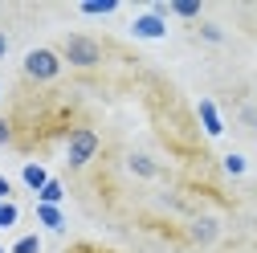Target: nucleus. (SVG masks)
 Listing matches in <instances>:
<instances>
[{
  "mask_svg": "<svg viewBox=\"0 0 257 253\" xmlns=\"http://www.w3.org/2000/svg\"><path fill=\"white\" fill-rule=\"evenodd\" d=\"M61 61L74 70H94V66H102V41L98 37H90V33H70L66 41H61Z\"/></svg>",
  "mask_w": 257,
  "mask_h": 253,
  "instance_id": "nucleus-1",
  "label": "nucleus"
},
{
  "mask_svg": "<svg viewBox=\"0 0 257 253\" xmlns=\"http://www.w3.org/2000/svg\"><path fill=\"white\" fill-rule=\"evenodd\" d=\"M61 53L57 49H45V45H37V49H29L25 53V61H21V70H25V78L29 82H37V86H49V82H57L61 78Z\"/></svg>",
  "mask_w": 257,
  "mask_h": 253,
  "instance_id": "nucleus-2",
  "label": "nucleus"
},
{
  "mask_svg": "<svg viewBox=\"0 0 257 253\" xmlns=\"http://www.w3.org/2000/svg\"><path fill=\"white\" fill-rule=\"evenodd\" d=\"M98 147H102L98 131H90V126H74V131H70V143H66V164H70L74 172H82L94 155H98Z\"/></svg>",
  "mask_w": 257,
  "mask_h": 253,
  "instance_id": "nucleus-3",
  "label": "nucleus"
},
{
  "mask_svg": "<svg viewBox=\"0 0 257 253\" xmlns=\"http://www.w3.org/2000/svg\"><path fill=\"white\" fill-rule=\"evenodd\" d=\"M131 37L139 41H159V37H168V21H159L155 13H139L131 21Z\"/></svg>",
  "mask_w": 257,
  "mask_h": 253,
  "instance_id": "nucleus-4",
  "label": "nucleus"
},
{
  "mask_svg": "<svg viewBox=\"0 0 257 253\" xmlns=\"http://www.w3.org/2000/svg\"><path fill=\"white\" fill-rule=\"evenodd\" d=\"M196 118H200V126H204L208 139H220V135H224V118H220V110H216L212 98H200V102H196Z\"/></svg>",
  "mask_w": 257,
  "mask_h": 253,
  "instance_id": "nucleus-5",
  "label": "nucleus"
},
{
  "mask_svg": "<svg viewBox=\"0 0 257 253\" xmlns=\"http://www.w3.org/2000/svg\"><path fill=\"white\" fill-rule=\"evenodd\" d=\"M188 237L196 241V245H216L220 241V220L216 216H196L188 225Z\"/></svg>",
  "mask_w": 257,
  "mask_h": 253,
  "instance_id": "nucleus-6",
  "label": "nucleus"
},
{
  "mask_svg": "<svg viewBox=\"0 0 257 253\" xmlns=\"http://www.w3.org/2000/svg\"><path fill=\"white\" fill-rule=\"evenodd\" d=\"M126 172H131V176H139V180H155V160H151V155H143V151H131V155H126Z\"/></svg>",
  "mask_w": 257,
  "mask_h": 253,
  "instance_id": "nucleus-7",
  "label": "nucleus"
},
{
  "mask_svg": "<svg viewBox=\"0 0 257 253\" xmlns=\"http://www.w3.org/2000/svg\"><path fill=\"white\" fill-rule=\"evenodd\" d=\"M21 180H25V188L41 192V188H45L53 176H49V168H45V164H25V168H21Z\"/></svg>",
  "mask_w": 257,
  "mask_h": 253,
  "instance_id": "nucleus-8",
  "label": "nucleus"
},
{
  "mask_svg": "<svg viewBox=\"0 0 257 253\" xmlns=\"http://www.w3.org/2000/svg\"><path fill=\"white\" fill-rule=\"evenodd\" d=\"M37 220H41V229H49V233H61V229H66V216H61L57 204H37Z\"/></svg>",
  "mask_w": 257,
  "mask_h": 253,
  "instance_id": "nucleus-9",
  "label": "nucleus"
},
{
  "mask_svg": "<svg viewBox=\"0 0 257 253\" xmlns=\"http://www.w3.org/2000/svg\"><path fill=\"white\" fill-rule=\"evenodd\" d=\"M82 17H110V13H118V0H82Z\"/></svg>",
  "mask_w": 257,
  "mask_h": 253,
  "instance_id": "nucleus-10",
  "label": "nucleus"
},
{
  "mask_svg": "<svg viewBox=\"0 0 257 253\" xmlns=\"http://www.w3.org/2000/svg\"><path fill=\"white\" fill-rule=\"evenodd\" d=\"M200 13H204L200 0H172V17H180V21H196Z\"/></svg>",
  "mask_w": 257,
  "mask_h": 253,
  "instance_id": "nucleus-11",
  "label": "nucleus"
},
{
  "mask_svg": "<svg viewBox=\"0 0 257 253\" xmlns=\"http://www.w3.org/2000/svg\"><path fill=\"white\" fill-rule=\"evenodd\" d=\"M66 200V188H61V180H49L41 192H37V204H61Z\"/></svg>",
  "mask_w": 257,
  "mask_h": 253,
  "instance_id": "nucleus-12",
  "label": "nucleus"
},
{
  "mask_svg": "<svg viewBox=\"0 0 257 253\" xmlns=\"http://www.w3.org/2000/svg\"><path fill=\"white\" fill-rule=\"evenodd\" d=\"M220 164H224V172H229V176H245V172H249V160H245L241 151H229Z\"/></svg>",
  "mask_w": 257,
  "mask_h": 253,
  "instance_id": "nucleus-13",
  "label": "nucleus"
},
{
  "mask_svg": "<svg viewBox=\"0 0 257 253\" xmlns=\"http://www.w3.org/2000/svg\"><path fill=\"white\" fill-rule=\"evenodd\" d=\"M196 33H200V41H208V45H220V41H224V29H220V25H212V21H204Z\"/></svg>",
  "mask_w": 257,
  "mask_h": 253,
  "instance_id": "nucleus-14",
  "label": "nucleus"
},
{
  "mask_svg": "<svg viewBox=\"0 0 257 253\" xmlns=\"http://www.w3.org/2000/svg\"><path fill=\"white\" fill-rule=\"evenodd\" d=\"M17 220H21V208L13 200H5V204H0V229H13Z\"/></svg>",
  "mask_w": 257,
  "mask_h": 253,
  "instance_id": "nucleus-15",
  "label": "nucleus"
},
{
  "mask_svg": "<svg viewBox=\"0 0 257 253\" xmlns=\"http://www.w3.org/2000/svg\"><path fill=\"white\" fill-rule=\"evenodd\" d=\"M13 253H41V237H37V233H29V237H21V241L13 245Z\"/></svg>",
  "mask_w": 257,
  "mask_h": 253,
  "instance_id": "nucleus-16",
  "label": "nucleus"
},
{
  "mask_svg": "<svg viewBox=\"0 0 257 253\" xmlns=\"http://www.w3.org/2000/svg\"><path fill=\"white\" fill-rule=\"evenodd\" d=\"M147 13H155L159 21H168V17H172V0H151V5H147Z\"/></svg>",
  "mask_w": 257,
  "mask_h": 253,
  "instance_id": "nucleus-17",
  "label": "nucleus"
},
{
  "mask_svg": "<svg viewBox=\"0 0 257 253\" xmlns=\"http://www.w3.org/2000/svg\"><path fill=\"white\" fill-rule=\"evenodd\" d=\"M9 139H13V122H9V118H0V147H5Z\"/></svg>",
  "mask_w": 257,
  "mask_h": 253,
  "instance_id": "nucleus-18",
  "label": "nucleus"
},
{
  "mask_svg": "<svg viewBox=\"0 0 257 253\" xmlns=\"http://www.w3.org/2000/svg\"><path fill=\"white\" fill-rule=\"evenodd\" d=\"M9 196H13V188H9V180H5V176H0V200H9Z\"/></svg>",
  "mask_w": 257,
  "mask_h": 253,
  "instance_id": "nucleus-19",
  "label": "nucleus"
},
{
  "mask_svg": "<svg viewBox=\"0 0 257 253\" xmlns=\"http://www.w3.org/2000/svg\"><path fill=\"white\" fill-rule=\"evenodd\" d=\"M241 118H245L249 126H257V110H241Z\"/></svg>",
  "mask_w": 257,
  "mask_h": 253,
  "instance_id": "nucleus-20",
  "label": "nucleus"
},
{
  "mask_svg": "<svg viewBox=\"0 0 257 253\" xmlns=\"http://www.w3.org/2000/svg\"><path fill=\"white\" fill-rule=\"evenodd\" d=\"M0 57H9V33H0Z\"/></svg>",
  "mask_w": 257,
  "mask_h": 253,
  "instance_id": "nucleus-21",
  "label": "nucleus"
},
{
  "mask_svg": "<svg viewBox=\"0 0 257 253\" xmlns=\"http://www.w3.org/2000/svg\"><path fill=\"white\" fill-rule=\"evenodd\" d=\"M0 253H5V249H0Z\"/></svg>",
  "mask_w": 257,
  "mask_h": 253,
  "instance_id": "nucleus-22",
  "label": "nucleus"
},
{
  "mask_svg": "<svg viewBox=\"0 0 257 253\" xmlns=\"http://www.w3.org/2000/svg\"><path fill=\"white\" fill-rule=\"evenodd\" d=\"M0 204H5V200H0Z\"/></svg>",
  "mask_w": 257,
  "mask_h": 253,
  "instance_id": "nucleus-23",
  "label": "nucleus"
}]
</instances>
